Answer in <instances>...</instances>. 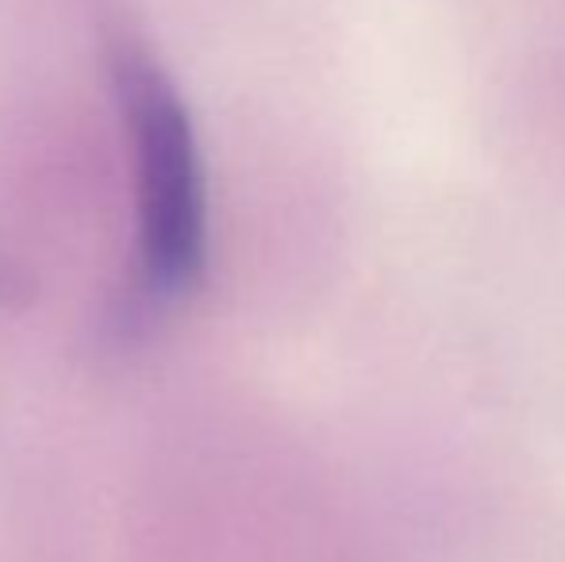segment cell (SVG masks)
<instances>
[{
  "mask_svg": "<svg viewBox=\"0 0 565 562\" xmlns=\"http://www.w3.org/2000/svg\"><path fill=\"white\" fill-rule=\"evenodd\" d=\"M113 85L131 139L135 278L150 305H173L209 266V185L193 116L178 85L147 51L113 54Z\"/></svg>",
  "mask_w": 565,
  "mask_h": 562,
  "instance_id": "6da1fadb",
  "label": "cell"
}]
</instances>
